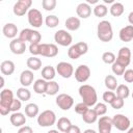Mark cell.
Returning a JSON list of instances; mask_svg holds the SVG:
<instances>
[{
  "instance_id": "cell-1",
  "label": "cell",
  "mask_w": 133,
  "mask_h": 133,
  "mask_svg": "<svg viewBox=\"0 0 133 133\" xmlns=\"http://www.w3.org/2000/svg\"><path fill=\"white\" fill-rule=\"evenodd\" d=\"M79 95L82 99V102L86 104L88 107L94 106L97 104L98 96L96 89L88 84H83L79 87Z\"/></svg>"
},
{
  "instance_id": "cell-2",
  "label": "cell",
  "mask_w": 133,
  "mask_h": 133,
  "mask_svg": "<svg viewBox=\"0 0 133 133\" xmlns=\"http://www.w3.org/2000/svg\"><path fill=\"white\" fill-rule=\"evenodd\" d=\"M97 35L101 42L108 43L113 37V30L109 21H101L97 26Z\"/></svg>"
},
{
  "instance_id": "cell-3",
  "label": "cell",
  "mask_w": 133,
  "mask_h": 133,
  "mask_svg": "<svg viewBox=\"0 0 133 133\" xmlns=\"http://www.w3.org/2000/svg\"><path fill=\"white\" fill-rule=\"evenodd\" d=\"M14 100V92L11 89L3 88L0 92V113L6 115L10 112V104Z\"/></svg>"
},
{
  "instance_id": "cell-4",
  "label": "cell",
  "mask_w": 133,
  "mask_h": 133,
  "mask_svg": "<svg viewBox=\"0 0 133 133\" xmlns=\"http://www.w3.org/2000/svg\"><path fill=\"white\" fill-rule=\"evenodd\" d=\"M56 123V114L52 110H44L37 116V124L41 127H50Z\"/></svg>"
},
{
  "instance_id": "cell-5",
  "label": "cell",
  "mask_w": 133,
  "mask_h": 133,
  "mask_svg": "<svg viewBox=\"0 0 133 133\" xmlns=\"http://www.w3.org/2000/svg\"><path fill=\"white\" fill-rule=\"evenodd\" d=\"M112 124L119 131L129 130L130 125H131L129 117L126 116V115H124V114H122V113H117V114L113 115V117H112Z\"/></svg>"
},
{
  "instance_id": "cell-6",
  "label": "cell",
  "mask_w": 133,
  "mask_h": 133,
  "mask_svg": "<svg viewBox=\"0 0 133 133\" xmlns=\"http://www.w3.org/2000/svg\"><path fill=\"white\" fill-rule=\"evenodd\" d=\"M27 18H28V23L34 28H39L43 25L44 21H43L42 12L36 8H30L29 11L27 12Z\"/></svg>"
},
{
  "instance_id": "cell-7",
  "label": "cell",
  "mask_w": 133,
  "mask_h": 133,
  "mask_svg": "<svg viewBox=\"0 0 133 133\" xmlns=\"http://www.w3.org/2000/svg\"><path fill=\"white\" fill-rule=\"evenodd\" d=\"M54 41L62 46V47H66V46H70L73 42V37L72 35L64 29H60V30H57L54 34Z\"/></svg>"
},
{
  "instance_id": "cell-8",
  "label": "cell",
  "mask_w": 133,
  "mask_h": 133,
  "mask_svg": "<svg viewBox=\"0 0 133 133\" xmlns=\"http://www.w3.org/2000/svg\"><path fill=\"white\" fill-rule=\"evenodd\" d=\"M56 105L62 110H69L74 105V99L68 94H60L56 97Z\"/></svg>"
},
{
  "instance_id": "cell-9",
  "label": "cell",
  "mask_w": 133,
  "mask_h": 133,
  "mask_svg": "<svg viewBox=\"0 0 133 133\" xmlns=\"http://www.w3.org/2000/svg\"><path fill=\"white\" fill-rule=\"evenodd\" d=\"M32 4V1L31 0H19L15 3L14 5V8H12V11L16 16L18 17H22L24 16L26 12H28L30 6Z\"/></svg>"
},
{
  "instance_id": "cell-10",
  "label": "cell",
  "mask_w": 133,
  "mask_h": 133,
  "mask_svg": "<svg viewBox=\"0 0 133 133\" xmlns=\"http://www.w3.org/2000/svg\"><path fill=\"white\" fill-rule=\"evenodd\" d=\"M90 77V69L86 64H80L76 70H75V79L80 82L84 83L86 82Z\"/></svg>"
},
{
  "instance_id": "cell-11",
  "label": "cell",
  "mask_w": 133,
  "mask_h": 133,
  "mask_svg": "<svg viewBox=\"0 0 133 133\" xmlns=\"http://www.w3.org/2000/svg\"><path fill=\"white\" fill-rule=\"evenodd\" d=\"M56 72L62 78H70L74 74V68L70 62L60 61L56 65Z\"/></svg>"
},
{
  "instance_id": "cell-12",
  "label": "cell",
  "mask_w": 133,
  "mask_h": 133,
  "mask_svg": "<svg viewBox=\"0 0 133 133\" xmlns=\"http://www.w3.org/2000/svg\"><path fill=\"white\" fill-rule=\"evenodd\" d=\"M116 61L122 63L124 66H128L131 62V51L128 47H122L118 50Z\"/></svg>"
},
{
  "instance_id": "cell-13",
  "label": "cell",
  "mask_w": 133,
  "mask_h": 133,
  "mask_svg": "<svg viewBox=\"0 0 133 133\" xmlns=\"http://www.w3.org/2000/svg\"><path fill=\"white\" fill-rule=\"evenodd\" d=\"M112 126V118L109 116H101L98 121L99 133H111Z\"/></svg>"
},
{
  "instance_id": "cell-14",
  "label": "cell",
  "mask_w": 133,
  "mask_h": 133,
  "mask_svg": "<svg viewBox=\"0 0 133 133\" xmlns=\"http://www.w3.org/2000/svg\"><path fill=\"white\" fill-rule=\"evenodd\" d=\"M58 54V48L54 44H41V55L45 57H55Z\"/></svg>"
},
{
  "instance_id": "cell-15",
  "label": "cell",
  "mask_w": 133,
  "mask_h": 133,
  "mask_svg": "<svg viewBox=\"0 0 133 133\" xmlns=\"http://www.w3.org/2000/svg\"><path fill=\"white\" fill-rule=\"evenodd\" d=\"M9 49L10 51L16 54V55H21L25 52L26 50V44L24 42H22L19 37L18 38H14L11 39V42L9 43Z\"/></svg>"
},
{
  "instance_id": "cell-16",
  "label": "cell",
  "mask_w": 133,
  "mask_h": 133,
  "mask_svg": "<svg viewBox=\"0 0 133 133\" xmlns=\"http://www.w3.org/2000/svg\"><path fill=\"white\" fill-rule=\"evenodd\" d=\"M118 35H119V39L122 42H125V43L131 42L133 39V26L132 25H127V26L123 27L119 30Z\"/></svg>"
},
{
  "instance_id": "cell-17",
  "label": "cell",
  "mask_w": 133,
  "mask_h": 133,
  "mask_svg": "<svg viewBox=\"0 0 133 133\" xmlns=\"http://www.w3.org/2000/svg\"><path fill=\"white\" fill-rule=\"evenodd\" d=\"M33 79H34V75L31 70H25L20 75V83L23 85V87H27L31 85Z\"/></svg>"
},
{
  "instance_id": "cell-18",
  "label": "cell",
  "mask_w": 133,
  "mask_h": 133,
  "mask_svg": "<svg viewBox=\"0 0 133 133\" xmlns=\"http://www.w3.org/2000/svg\"><path fill=\"white\" fill-rule=\"evenodd\" d=\"M76 12H77L78 17H80L82 19H86L91 15V7L88 3L82 2V3L78 4V6L76 8Z\"/></svg>"
},
{
  "instance_id": "cell-19",
  "label": "cell",
  "mask_w": 133,
  "mask_h": 133,
  "mask_svg": "<svg viewBox=\"0 0 133 133\" xmlns=\"http://www.w3.org/2000/svg\"><path fill=\"white\" fill-rule=\"evenodd\" d=\"M2 32L5 37L14 39V38H16V35L18 33V27L14 23H6L2 28Z\"/></svg>"
},
{
  "instance_id": "cell-20",
  "label": "cell",
  "mask_w": 133,
  "mask_h": 133,
  "mask_svg": "<svg viewBox=\"0 0 133 133\" xmlns=\"http://www.w3.org/2000/svg\"><path fill=\"white\" fill-rule=\"evenodd\" d=\"M9 121H10L11 125L15 127H23L26 124V116L19 111L12 112L9 117Z\"/></svg>"
},
{
  "instance_id": "cell-21",
  "label": "cell",
  "mask_w": 133,
  "mask_h": 133,
  "mask_svg": "<svg viewBox=\"0 0 133 133\" xmlns=\"http://www.w3.org/2000/svg\"><path fill=\"white\" fill-rule=\"evenodd\" d=\"M65 27L68 30L70 31H76L80 28L81 26V22H80V19L77 18V17H70L65 20V23H64Z\"/></svg>"
},
{
  "instance_id": "cell-22",
  "label": "cell",
  "mask_w": 133,
  "mask_h": 133,
  "mask_svg": "<svg viewBox=\"0 0 133 133\" xmlns=\"http://www.w3.org/2000/svg\"><path fill=\"white\" fill-rule=\"evenodd\" d=\"M15 63L11 61V60H4L1 62V65H0V70H1V73L3 75H6V76H9L11 74H14L15 72Z\"/></svg>"
},
{
  "instance_id": "cell-23",
  "label": "cell",
  "mask_w": 133,
  "mask_h": 133,
  "mask_svg": "<svg viewBox=\"0 0 133 133\" xmlns=\"http://www.w3.org/2000/svg\"><path fill=\"white\" fill-rule=\"evenodd\" d=\"M47 83L48 81H46L45 79H37L34 83H33V90L35 94L37 95H44L46 94V87H47Z\"/></svg>"
},
{
  "instance_id": "cell-24",
  "label": "cell",
  "mask_w": 133,
  "mask_h": 133,
  "mask_svg": "<svg viewBox=\"0 0 133 133\" xmlns=\"http://www.w3.org/2000/svg\"><path fill=\"white\" fill-rule=\"evenodd\" d=\"M55 74H56V70H55L53 66H51V65H46V66H44L43 70H42V77H43V79H45L46 81H47V80H48V81L53 80L54 77H55Z\"/></svg>"
},
{
  "instance_id": "cell-25",
  "label": "cell",
  "mask_w": 133,
  "mask_h": 133,
  "mask_svg": "<svg viewBox=\"0 0 133 133\" xmlns=\"http://www.w3.org/2000/svg\"><path fill=\"white\" fill-rule=\"evenodd\" d=\"M71 126H72L71 121L65 116H62V117L58 118V121L56 122V127H57L58 131H60V132H64L65 133Z\"/></svg>"
},
{
  "instance_id": "cell-26",
  "label": "cell",
  "mask_w": 133,
  "mask_h": 133,
  "mask_svg": "<svg viewBox=\"0 0 133 133\" xmlns=\"http://www.w3.org/2000/svg\"><path fill=\"white\" fill-rule=\"evenodd\" d=\"M98 114L95 111V109H88L83 115H82V119L83 122H85L86 124H94L97 119H98Z\"/></svg>"
},
{
  "instance_id": "cell-27",
  "label": "cell",
  "mask_w": 133,
  "mask_h": 133,
  "mask_svg": "<svg viewBox=\"0 0 133 133\" xmlns=\"http://www.w3.org/2000/svg\"><path fill=\"white\" fill-rule=\"evenodd\" d=\"M27 66L29 68V70L31 71H38L42 68V60L35 56L29 57L27 59Z\"/></svg>"
},
{
  "instance_id": "cell-28",
  "label": "cell",
  "mask_w": 133,
  "mask_h": 133,
  "mask_svg": "<svg viewBox=\"0 0 133 133\" xmlns=\"http://www.w3.org/2000/svg\"><path fill=\"white\" fill-rule=\"evenodd\" d=\"M38 106L35 103H29L25 106V114L29 117H35L38 115Z\"/></svg>"
},
{
  "instance_id": "cell-29",
  "label": "cell",
  "mask_w": 133,
  "mask_h": 133,
  "mask_svg": "<svg viewBox=\"0 0 133 133\" xmlns=\"http://www.w3.org/2000/svg\"><path fill=\"white\" fill-rule=\"evenodd\" d=\"M124 5L121 2H113L112 5L110 6V14L113 17H119L124 14Z\"/></svg>"
},
{
  "instance_id": "cell-30",
  "label": "cell",
  "mask_w": 133,
  "mask_h": 133,
  "mask_svg": "<svg viewBox=\"0 0 133 133\" xmlns=\"http://www.w3.org/2000/svg\"><path fill=\"white\" fill-rule=\"evenodd\" d=\"M59 91V84L56 81H48L47 87H46V95L48 96H54Z\"/></svg>"
},
{
  "instance_id": "cell-31",
  "label": "cell",
  "mask_w": 133,
  "mask_h": 133,
  "mask_svg": "<svg viewBox=\"0 0 133 133\" xmlns=\"http://www.w3.org/2000/svg\"><path fill=\"white\" fill-rule=\"evenodd\" d=\"M104 83L109 90H115L117 87V80L113 75H107L104 79Z\"/></svg>"
},
{
  "instance_id": "cell-32",
  "label": "cell",
  "mask_w": 133,
  "mask_h": 133,
  "mask_svg": "<svg viewBox=\"0 0 133 133\" xmlns=\"http://www.w3.org/2000/svg\"><path fill=\"white\" fill-rule=\"evenodd\" d=\"M116 97H118V98H121V99H127L128 97H129V95H130V89H129V87L126 85V84H119V85H117V87H116Z\"/></svg>"
},
{
  "instance_id": "cell-33",
  "label": "cell",
  "mask_w": 133,
  "mask_h": 133,
  "mask_svg": "<svg viewBox=\"0 0 133 133\" xmlns=\"http://www.w3.org/2000/svg\"><path fill=\"white\" fill-rule=\"evenodd\" d=\"M17 98L21 101H28L31 98V92L26 87H20L17 89Z\"/></svg>"
},
{
  "instance_id": "cell-34",
  "label": "cell",
  "mask_w": 133,
  "mask_h": 133,
  "mask_svg": "<svg viewBox=\"0 0 133 133\" xmlns=\"http://www.w3.org/2000/svg\"><path fill=\"white\" fill-rule=\"evenodd\" d=\"M94 15L98 18H103L107 15L108 12V8L106 7V5L104 4H97L95 7H94Z\"/></svg>"
},
{
  "instance_id": "cell-35",
  "label": "cell",
  "mask_w": 133,
  "mask_h": 133,
  "mask_svg": "<svg viewBox=\"0 0 133 133\" xmlns=\"http://www.w3.org/2000/svg\"><path fill=\"white\" fill-rule=\"evenodd\" d=\"M45 23L49 28H55L59 24V19H58V17H56L54 15H50V16L46 17Z\"/></svg>"
},
{
  "instance_id": "cell-36",
  "label": "cell",
  "mask_w": 133,
  "mask_h": 133,
  "mask_svg": "<svg viewBox=\"0 0 133 133\" xmlns=\"http://www.w3.org/2000/svg\"><path fill=\"white\" fill-rule=\"evenodd\" d=\"M102 60H103L105 63H107V64H113L114 61L116 60V57H115L114 53L107 51V52H104V53H103V55H102Z\"/></svg>"
},
{
  "instance_id": "cell-37",
  "label": "cell",
  "mask_w": 133,
  "mask_h": 133,
  "mask_svg": "<svg viewBox=\"0 0 133 133\" xmlns=\"http://www.w3.org/2000/svg\"><path fill=\"white\" fill-rule=\"evenodd\" d=\"M111 65H112V66H111V69H112V72H113V74H114V75H116V76L124 75L126 66H124L122 63L117 62L116 60H115V61H114V63H113V64H111Z\"/></svg>"
},
{
  "instance_id": "cell-38",
  "label": "cell",
  "mask_w": 133,
  "mask_h": 133,
  "mask_svg": "<svg viewBox=\"0 0 133 133\" xmlns=\"http://www.w3.org/2000/svg\"><path fill=\"white\" fill-rule=\"evenodd\" d=\"M42 6L45 10L51 11L56 7V0H43L42 1Z\"/></svg>"
},
{
  "instance_id": "cell-39",
  "label": "cell",
  "mask_w": 133,
  "mask_h": 133,
  "mask_svg": "<svg viewBox=\"0 0 133 133\" xmlns=\"http://www.w3.org/2000/svg\"><path fill=\"white\" fill-rule=\"evenodd\" d=\"M41 39H42V35H41V33H39L37 30H33V29H32L28 42H30V44H39Z\"/></svg>"
},
{
  "instance_id": "cell-40",
  "label": "cell",
  "mask_w": 133,
  "mask_h": 133,
  "mask_svg": "<svg viewBox=\"0 0 133 133\" xmlns=\"http://www.w3.org/2000/svg\"><path fill=\"white\" fill-rule=\"evenodd\" d=\"M94 109L99 116H103L107 112V105L105 103H97Z\"/></svg>"
},
{
  "instance_id": "cell-41",
  "label": "cell",
  "mask_w": 133,
  "mask_h": 133,
  "mask_svg": "<svg viewBox=\"0 0 133 133\" xmlns=\"http://www.w3.org/2000/svg\"><path fill=\"white\" fill-rule=\"evenodd\" d=\"M31 30H32V29H30V28H24V29H22V31H21L20 34H19V38H20L22 42H24V43L28 42V41H29V37H30Z\"/></svg>"
},
{
  "instance_id": "cell-42",
  "label": "cell",
  "mask_w": 133,
  "mask_h": 133,
  "mask_svg": "<svg viewBox=\"0 0 133 133\" xmlns=\"http://www.w3.org/2000/svg\"><path fill=\"white\" fill-rule=\"evenodd\" d=\"M68 55H69V57H70L71 59H74V60L78 59V58L81 56V55L79 54V52H78V50H77V48H76L75 45H72V46L70 47V49H69V51H68Z\"/></svg>"
},
{
  "instance_id": "cell-43",
  "label": "cell",
  "mask_w": 133,
  "mask_h": 133,
  "mask_svg": "<svg viewBox=\"0 0 133 133\" xmlns=\"http://www.w3.org/2000/svg\"><path fill=\"white\" fill-rule=\"evenodd\" d=\"M75 46H76V48H77V50H78V52H79L80 55H84L88 51V46L84 42H79V43L75 44Z\"/></svg>"
},
{
  "instance_id": "cell-44",
  "label": "cell",
  "mask_w": 133,
  "mask_h": 133,
  "mask_svg": "<svg viewBox=\"0 0 133 133\" xmlns=\"http://www.w3.org/2000/svg\"><path fill=\"white\" fill-rule=\"evenodd\" d=\"M88 109H89V107H88L86 104H84L83 102L78 103V104L75 106V111H76V113H78V114H80V115H83Z\"/></svg>"
},
{
  "instance_id": "cell-45",
  "label": "cell",
  "mask_w": 133,
  "mask_h": 133,
  "mask_svg": "<svg viewBox=\"0 0 133 133\" xmlns=\"http://www.w3.org/2000/svg\"><path fill=\"white\" fill-rule=\"evenodd\" d=\"M116 98V95L113 92V91H105L103 94V100L105 103H108V104H111V102Z\"/></svg>"
},
{
  "instance_id": "cell-46",
  "label": "cell",
  "mask_w": 133,
  "mask_h": 133,
  "mask_svg": "<svg viewBox=\"0 0 133 133\" xmlns=\"http://www.w3.org/2000/svg\"><path fill=\"white\" fill-rule=\"evenodd\" d=\"M124 104H125L124 99H121V98L116 97V98L111 102L110 105H111V107H112L113 109H121V108L124 107Z\"/></svg>"
},
{
  "instance_id": "cell-47",
  "label": "cell",
  "mask_w": 133,
  "mask_h": 133,
  "mask_svg": "<svg viewBox=\"0 0 133 133\" xmlns=\"http://www.w3.org/2000/svg\"><path fill=\"white\" fill-rule=\"evenodd\" d=\"M29 52L33 55H41V44H30L29 46Z\"/></svg>"
},
{
  "instance_id": "cell-48",
  "label": "cell",
  "mask_w": 133,
  "mask_h": 133,
  "mask_svg": "<svg viewBox=\"0 0 133 133\" xmlns=\"http://www.w3.org/2000/svg\"><path fill=\"white\" fill-rule=\"evenodd\" d=\"M21 106H22V103H21V100L19 99H14L11 104H10V111L12 112H18L20 109H21Z\"/></svg>"
},
{
  "instance_id": "cell-49",
  "label": "cell",
  "mask_w": 133,
  "mask_h": 133,
  "mask_svg": "<svg viewBox=\"0 0 133 133\" xmlns=\"http://www.w3.org/2000/svg\"><path fill=\"white\" fill-rule=\"evenodd\" d=\"M124 80L128 83H132L133 82V69H129V70H126L124 75Z\"/></svg>"
},
{
  "instance_id": "cell-50",
  "label": "cell",
  "mask_w": 133,
  "mask_h": 133,
  "mask_svg": "<svg viewBox=\"0 0 133 133\" xmlns=\"http://www.w3.org/2000/svg\"><path fill=\"white\" fill-rule=\"evenodd\" d=\"M18 133H33V130L29 126H23V127H21L19 129Z\"/></svg>"
},
{
  "instance_id": "cell-51",
  "label": "cell",
  "mask_w": 133,
  "mask_h": 133,
  "mask_svg": "<svg viewBox=\"0 0 133 133\" xmlns=\"http://www.w3.org/2000/svg\"><path fill=\"white\" fill-rule=\"evenodd\" d=\"M65 133H81V130H80V128H79L78 126L72 125V126L68 129V131H66Z\"/></svg>"
},
{
  "instance_id": "cell-52",
  "label": "cell",
  "mask_w": 133,
  "mask_h": 133,
  "mask_svg": "<svg viewBox=\"0 0 133 133\" xmlns=\"http://www.w3.org/2000/svg\"><path fill=\"white\" fill-rule=\"evenodd\" d=\"M128 21H129V23L133 26V11H131V12L129 14V16H128Z\"/></svg>"
},
{
  "instance_id": "cell-53",
  "label": "cell",
  "mask_w": 133,
  "mask_h": 133,
  "mask_svg": "<svg viewBox=\"0 0 133 133\" xmlns=\"http://www.w3.org/2000/svg\"><path fill=\"white\" fill-rule=\"evenodd\" d=\"M83 133H97L95 130H92V129H86Z\"/></svg>"
},
{
  "instance_id": "cell-54",
  "label": "cell",
  "mask_w": 133,
  "mask_h": 133,
  "mask_svg": "<svg viewBox=\"0 0 133 133\" xmlns=\"http://www.w3.org/2000/svg\"><path fill=\"white\" fill-rule=\"evenodd\" d=\"M97 2H98L97 0H87V3H88V4H90V3L92 4V3H97Z\"/></svg>"
},
{
  "instance_id": "cell-55",
  "label": "cell",
  "mask_w": 133,
  "mask_h": 133,
  "mask_svg": "<svg viewBox=\"0 0 133 133\" xmlns=\"http://www.w3.org/2000/svg\"><path fill=\"white\" fill-rule=\"evenodd\" d=\"M3 85H4V78H3V77H1V83H0V86H1V88L3 87Z\"/></svg>"
},
{
  "instance_id": "cell-56",
  "label": "cell",
  "mask_w": 133,
  "mask_h": 133,
  "mask_svg": "<svg viewBox=\"0 0 133 133\" xmlns=\"http://www.w3.org/2000/svg\"><path fill=\"white\" fill-rule=\"evenodd\" d=\"M60 131H58V130H50V131H48V133H59Z\"/></svg>"
},
{
  "instance_id": "cell-57",
  "label": "cell",
  "mask_w": 133,
  "mask_h": 133,
  "mask_svg": "<svg viewBox=\"0 0 133 133\" xmlns=\"http://www.w3.org/2000/svg\"><path fill=\"white\" fill-rule=\"evenodd\" d=\"M127 133H133V127L132 128H129V130H128Z\"/></svg>"
},
{
  "instance_id": "cell-58",
  "label": "cell",
  "mask_w": 133,
  "mask_h": 133,
  "mask_svg": "<svg viewBox=\"0 0 133 133\" xmlns=\"http://www.w3.org/2000/svg\"><path fill=\"white\" fill-rule=\"evenodd\" d=\"M104 2H105V3H112L113 1H112V0H104Z\"/></svg>"
},
{
  "instance_id": "cell-59",
  "label": "cell",
  "mask_w": 133,
  "mask_h": 133,
  "mask_svg": "<svg viewBox=\"0 0 133 133\" xmlns=\"http://www.w3.org/2000/svg\"><path fill=\"white\" fill-rule=\"evenodd\" d=\"M132 98H133V92H132Z\"/></svg>"
}]
</instances>
